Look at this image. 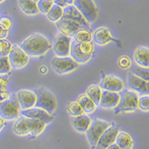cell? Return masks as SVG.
<instances>
[{
	"label": "cell",
	"instance_id": "cell-1",
	"mask_svg": "<svg viewBox=\"0 0 149 149\" xmlns=\"http://www.w3.org/2000/svg\"><path fill=\"white\" fill-rule=\"evenodd\" d=\"M19 46L29 56L40 57L46 54L52 45L44 35L36 33L24 40Z\"/></svg>",
	"mask_w": 149,
	"mask_h": 149
},
{
	"label": "cell",
	"instance_id": "cell-2",
	"mask_svg": "<svg viewBox=\"0 0 149 149\" xmlns=\"http://www.w3.org/2000/svg\"><path fill=\"white\" fill-rule=\"evenodd\" d=\"M138 99L139 95L132 90H123L121 92L120 99L114 107V113L116 114L122 112H134L138 109Z\"/></svg>",
	"mask_w": 149,
	"mask_h": 149
},
{
	"label": "cell",
	"instance_id": "cell-3",
	"mask_svg": "<svg viewBox=\"0 0 149 149\" xmlns=\"http://www.w3.org/2000/svg\"><path fill=\"white\" fill-rule=\"evenodd\" d=\"M35 93L37 95V100L34 107L43 109L49 113L52 114L58 106L57 99L54 94L50 90L42 86L37 89Z\"/></svg>",
	"mask_w": 149,
	"mask_h": 149
},
{
	"label": "cell",
	"instance_id": "cell-4",
	"mask_svg": "<svg viewBox=\"0 0 149 149\" xmlns=\"http://www.w3.org/2000/svg\"><path fill=\"white\" fill-rule=\"evenodd\" d=\"M110 125L111 123L105 120H102V119H96L92 121L88 130L85 133L92 149L95 148V146H96L98 139L100 138L104 131Z\"/></svg>",
	"mask_w": 149,
	"mask_h": 149
},
{
	"label": "cell",
	"instance_id": "cell-5",
	"mask_svg": "<svg viewBox=\"0 0 149 149\" xmlns=\"http://www.w3.org/2000/svg\"><path fill=\"white\" fill-rule=\"evenodd\" d=\"M21 107L17 98H10L0 102V117L4 120L18 119Z\"/></svg>",
	"mask_w": 149,
	"mask_h": 149
},
{
	"label": "cell",
	"instance_id": "cell-6",
	"mask_svg": "<svg viewBox=\"0 0 149 149\" xmlns=\"http://www.w3.org/2000/svg\"><path fill=\"white\" fill-rule=\"evenodd\" d=\"M51 64L54 71L59 74L72 72L78 67V63L70 56L67 57L55 56L52 60Z\"/></svg>",
	"mask_w": 149,
	"mask_h": 149
},
{
	"label": "cell",
	"instance_id": "cell-7",
	"mask_svg": "<svg viewBox=\"0 0 149 149\" xmlns=\"http://www.w3.org/2000/svg\"><path fill=\"white\" fill-rule=\"evenodd\" d=\"M73 5L81 13L89 23L95 22L98 18V8L93 0H74Z\"/></svg>",
	"mask_w": 149,
	"mask_h": 149
},
{
	"label": "cell",
	"instance_id": "cell-8",
	"mask_svg": "<svg viewBox=\"0 0 149 149\" xmlns=\"http://www.w3.org/2000/svg\"><path fill=\"white\" fill-rule=\"evenodd\" d=\"M72 38L70 36L59 33L54 37L52 43V49L58 57L70 56Z\"/></svg>",
	"mask_w": 149,
	"mask_h": 149
},
{
	"label": "cell",
	"instance_id": "cell-9",
	"mask_svg": "<svg viewBox=\"0 0 149 149\" xmlns=\"http://www.w3.org/2000/svg\"><path fill=\"white\" fill-rule=\"evenodd\" d=\"M8 57L10 66L14 70L24 67L29 62V55L18 45H12L11 49Z\"/></svg>",
	"mask_w": 149,
	"mask_h": 149
},
{
	"label": "cell",
	"instance_id": "cell-10",
	"mask_svg": "<svg viewBox=\"0 0 149 149\" xmlns=\"http://www.w3.org/2000/svg\"><path fill=\"white\" fill-rule=\"evenodd\" d=\"M127 86L137 94L149 95V81H146L137 75L129 72L127 78Z\"/></svg>",
	"mask_w": 149,
	"mask_h": 149
},
{
	"label": "cell",
	"instance_id": "cell-11",
	"mask_svg": "<svg viewBox=\"0 0 149 149\" xmlns=\"http://www.w3.org/2000/svg\"><path fill=\"white\" fill-rule=\"evenodd\" d=\"M119 130L116 125H110L98 139L94 149H106L110 145L115 143Z\"/></svg>",
	"mask_w": 149,
	"mask_h": 149
},
{
	"label": "cell",
	"instance_id": "cell-12",
	"mask_svg": "<svg viewBox=\"0 0 149 149\" xmlns=\"http://www.w3.org/2000/svg\"><path fill=\"white\" fill-rule=\"evenodd\" d=\"M56 27L58 28L60 32L70 37H72L79 29H84L78 22L68 18L65 16H62L59 20L55 22Z\"/></svg>",
	"mask_w": 149,
	"mask_h": 149
},
{
	"label": "cell",
	"instance_id": "cell-13",
	"mask_svg": "<svg viewBox=\"0 0 149 149\" xmlns=\"http://www.w3.org/2000/svg\"><path fill=\"white\" fill-rule=\"evenodd\" d=\"M99 86L104 90L120 93L124 90V83L118 77L114 75H107L102 80Z\"/></svg>",
	"mask_w": 149,
	"mask_h": 149
},
{
	"label": "cell",
	"instance_id": "cell-14",
	"mask_svg": "<svg viewBox=\"0 0 149 149\" xmlns=\"http://www.w3.org/2000/svg\"><path fill=\"white\" fill-rule=\"evenodd\" d=\"M20 114L26 117H29V118L39 119L46 124L50 123L53 120L52 114L49 113L47 111L43 109L37 107H31V108L26 109V110H21Z\"/></svg>",
	"mask_w": 149,
	"mask_h": 149
},
{
	"label": "cell",
	"instance_id": "cell-15",
	"mask_svg": "<svg viewBox=\"0 0 149 149\" xmlns=\"http://www.w3.org/2000/svg\"><path fill=\"white\" fill-rule=\"evenodd\" d=\"M17 98L20 105L21 110H26L34 107L37 100V95L33 91L22 90L17 92Z\"/></svg>",
	"mask_w": 149,
	"mask_h": 149
},
{
	"label": "cell",
	"instance_id": "cell-16",
	"mask_svg": "<svg viewBox=\"0 0 149 149\" xmlns=\"http://www.w3.org/2000/svg\"><path fill=\"white\" fill-rule=\"evenodd\" d=\"M63 16H65L72 20L78 22L84 29H88L90 28V23L86 21L81 13L73 5H66V7L63 8Z\"/></svg>",
	"mask_w": 149,
	"mask_h": 149
},
{
	"label": "cell",
	"instance_id": "cell-17",
	"mask_svg": "<svg viewBox=\"0 0 149 149\" xmlns=\"http://www.w3.org/2000/svg\"><path fill=\"white\" fill-rule=\"evenodd\" d=\"M120 99L119 93L102 90L99 106L104 109H111L116 107Z\"/></svg>",
	"mask_w": 149,
	"mask_h": 149
},
{
	"label": "cell",
	"instance_id": "cell-18",
	"mask_svg": "<svg viewBox=\"0 0 149 149\" xmlns=\"http://www.w3.org/2000/svg\"><path fill=\"white\" fill-rule=\"evenodd\" d=\"M92 38L96 44L100 45V46H104L112 41H114L110 31L106 27H101L97 29L95 31V32L93 33Z\"/></svg>",
	"mask_w": 149,
	"mask_h": 149
},
{
	"label": "cell",
	"instance_id": "cell-19",
	"mask_svg": "<svg viewBox=\"0 0 149 149\" xmlns=\"http://www.w3.org/2000/svg\"><path fill=\"white\" fill-rule=\"evenodd\" d=\"M134 59L138 66L149 68V48L139 46L134 52Z\"/></svg>",
	"mask_w": 149,
	"mask_h": 149
},
{
	"label": "cell",
	"instance_id": "cell-20",
	"mask_svg": "<svg viewBox=\"0 0 149 149\" xmlns=\"http://www.w3.org/2000/svg\"><path fill=\"white\" fill-rule=\"evenodd\" d=\"M72 127L76 131L84 134L88 130L92 120L86 114H81L77 116H72L71 119Z\"/></svg>",
	"mask_w": 149,
	"mask_h": 149
},
{
	"label": "cell",
	"instance_id": "cell-21",
	"mask_svg": "<svg viewBox=\"0 0 149 149\" xmlns=\"http://www.w3.org/2000/svg\"><path fill=\"white\" fill-rule=\"evenodd\" d=\"M13 130L18 136H26L30 134L29 118L22 115L19 116L13 125Z\"/></svg>",
	"mask_w": 149,
	"mask_h": 149
},
{
	"label": "cell",
	"instance_id": "cell-22",
	"mask_svg": "<svg viewBox=\"0 0 149 149\" xmlns=\"http://www.w3.org/2000/svg\"><path fill=\"white\" fill-rule=\"evenodd\" d=\"M70 55L73 60L76 61L78 64L79 63L83 64V63H86L91 58L90 55H84V54H82L81 52L80 51L79 48H78V42L75 41L74 40H72Z\"/></svg>",
	"mask_w": 149,
	"mask_h": 149
},
{
	"label": "cell",
	"instance_id": "cell-23",
	"mask_svg": "<svg viewBox=\"0 0 149 149\" xmlns=\"http://www.w3.org/2000/svg\"><path fill=\"white\" fill-rule=\"evenodd\" d=\"M115 143L122 149H132L134 147V140L131 136L125 131H119Z\"/></svg>",
	"mask_w": 149,
	"mask_h": 149
},
{
	"label": "cell",
	"instance_id": "cell-24",
	"mask_svg": "<svg viewBox=\"0 0 149 149\" xmlns=\"http://www.w3.org/2000/svg\"><path fill=\"white\" fill-rule=\"evenodd\" d=\"M18 5L22 11L27 15H36L39 13L37 2L34 0H18Z\"/></svg>",
	"mask_w": 149,
	"mask_h": 149
},
{
	"label": "cell",
	"instance_id": "cell-25",
	"mask_svg": "<svg viewBox=\"0 0 149 149\" xmlns=\"http://www.w3.org/2000/svg\"><path fill=\"white\" fill-rule=\"evenodd\" d=\"M77 101L80 104L85 113H91L95 110L96 105L86 93L80 95Z\"/></svg>",
	"mask_w": 149,
	"mask_h": 149
},
{
	"label": "cell",
	"instance_id": "cell-26",
	"mask_svg": "<svg viewBox=\"0 0 149 149\" xmlns=\"http://www.w3.org/2000/svg\"><path fill=\"white\" fill-rule=\"evenodd\" d=\"M29 118V117H28ZM46 123L39 119L29 118V125L30 134L32 136H37L43 131L46 127Z\"/></svg>",
	"mask_w": 149,
	"mask_h": 149
},
{
	"label": "cell",
	"instance_id": "cell-27",
	"mask_svg": "<svg viewBox=\"0 0 149 149\" xmlns=\"http://www.w3.org/2000/svg\"><path fill=\"white\" fill-rule=\"evenodd\" d=\"M102 88L98 85L93 84L89 86L86 94L91 98L96 106H99L101 97H102Z\"/></svg>",
	"mask_w": 149,
	"mask_h": 149
},
{
	"label": "cell",
	"instance_id": "cell-28",
	"mask_svg": "<svg viewBox=\"0 0 149 149\" xmlns=\"http://www.w3.org/2000/svg\"><path fill=\"white\" fill-rule=\"evenodd\" d=\"M63 13V8L60 7L57 5H53L52 8L49 10V11L46 14V17L48 19L51 21V22H56L58 21L62 17Z\"/></svg>",
	"mask_w": 149,
	"mask_h": 149
},
{
	"label": "cell",
	"instance_id": "cell-29",
	"mask_svg": "<svg viewBox=\"0 0 149 149\" xmlns=\"http://www.w3.org/2000/svg\"><path fill=\"white\" fill-rule=\"evenodd\" d=\"M66 110L72 116H80L84 113L83 109L81 107V105L78 103V101H73V102L67 103Z\"/></svg>",
	"mask_w": 149,
	"mask_h": 149
},
{
	"label": "cell",
	"instance_id": "cell-30",
	"mask_svg": "<svg viewBox=\"0 0 149 149\" xmlns=\"http://www.w3.org/2000/svg\"><path fill=\"white\" fill-rule=\"evenodd\" d=\"M73 39L78 42L84 41H91L92 34L87 29H81L72 36Z\"/></svg>",
	"mask_w": 149,
	"mask_h": 149
},
{
	"label": "cell",
	"instance_id": "cell-31",
	"mask_svg": "<svg viewBox=\"0 0 149 149\" xmlns=\"http://www.w3.org/2000/svg\"><path fill=\"white\" fill-rule=\"evenodd\" d=\"M78 48L83 54L92 56L94 50V45L92 41H84L78 42Z\"/></svg>",
	"mask_w": 149,
	"mask_h": 149
},
{
	"label": "cell",
	"instance_id": "cell-32",
	"mask_svg": "<svg viewBox=\"0 0 149 149\" xmlns=\"http://www.w3.org/2000/svg\"><path fill=\"white\" fill-rule=\"evenodd\" d=\"M130 72L146 81H149V68H142L138 66H134Z\"/></svg>",
	"mask_w": 149,
	"mask_h": 149
},
{
	"label": "cell",
	"instance_id": "cell-33",
	"mask_svg": "<svg viewBox=\"0 0 149 149\" xmlns=\"http://www.w3.org/2000/svg\"><path fill=\"white\" fill-rule=\"evenodd\" d=\"M53 5H54V2L51 0H39L38 2H37L39 12L43 14H47L49 10L52 8Z\"/></svg>",
	"mask_w": 149,
	"mask_h": 149
},
{
	"label": "cell",
	"instance_id": "cell-34",
	"mask_svg": "<svg viewBox=\"0 0 149 149\" xmlns=\"http://www.w3.org/2000/svg\"><path fill=\"white\" fill-rule=\"evenodd\" d=\"M11 70L8 56H0V74H8Z\"/></svg>",
	"mask_w": 149,
	"mask_h": 149
},
{
	"label": "cell",
	"instance_id": "cell-35",
	"mask_svg": "<svg viewBox=\"0 0 149 149\" xmlns=\"http://www.w3.org/2000/svg\"><path fill=\"white\" fill-rule=\"evenodd\" d=\"M138 108L142 111H149V95H142L139 96Z\"/></svg>",
	"mask_w": 149,
	"mask_h": 149
},
{
	"label": "cell",
	"instance_id": "cell-36",
	"mask_svg": "<svg viewBox=\"0 0 149 149\" xmlns=\"http://www.w3.org/2000/svg\"><path fill=\"white\" fill-rule=\"evenodd\" d=\"M12 44L5 39H0V56H8L11 49Z\"/></svg>",
	"mask_w": 149,
	"mask_h": 149
},
{
	"label": "cell",
	"instance_id": "cell-37",
	"mask_svg": "<svg viewBox=\"0 0 149 149\" xmlns=\"http://www.w3.org/2000/svg\"><path fill=\"white\" fill-rule=\"evenodd\" d=\"M118 64L123 70H127L131 66V61L127 56L122 55L118 59Z\"/></svg>",
	"mask_w": 149,
	"mask_h": 149
},
{
	"label": "cell",
	"instance_id": "cell-38",
	"mask_svg": "<svg viewBox=\"0 0 149 149\" xmlns=\"http://www.w3.org/2000/svg\"><path fill=\"white\" fill-rule=\"evenodd\" d=\"M0 25L4 28V29L9 30L12 27V21L10 18L7 17H0Z\"/></svg>",
	"mask_w": 149,
	"mask_h": 149
},
{
	"label": "cell",
	"instance_id": "cell-39",
	"mask_svg": "<svg viewBox=\"0 0 149 149\" xmlns=\"http://www.w3.org/2000/svg\"><path fill=\"white\" fill-rule=\"evenodd\" d=\"M8 30L4 29L0 25V39H5V37L8 35Z\"/></svg>",
	"mask_w": 149,
	"mask_h": 149
},
{
	"label": "cell",
	"instance_id": "cell-40",
	"mask_svg": "<svg viewBox=\"0 0 149 149\" xmlns=\"http://www.w3.org/2000/svg\"><path fill=\"white\" fill-rule=\"evenodd\" d=\"M53 2H54V5H58V6H60V7H61V8H63L64 7H66V5H67L64 0H54V1H53Z\"/></svg>",
	"mask_w": 149,
	"mask_h": 149
},
{
	"label": "cell",
	"instance_id": "cell-41",
	"mask_svg": "<svg viewBox=\"0 0 149 149\" xmlns=\"http://www.w3.org/2000/svg\"><path fill=\"white\" fill-rule=\"evenodd\" d=\"M40 72L42 74H46L48 72V68L46 66H42L40 69Z\"/></svg>",
	"mask_w": 149,
	"mask_h": 149
},
{
	"label": "cell",
	"instance_id": "cell-42",
	"mask_svg": "<svg viewBox=\"0 0 149 149\" xmlns=\"http://www.w3.org/2000/svg\"><path fill=\"white\" fill-rule=\"evenodd\" d=\"M106 149H122V148H120L117 146L116 143H113V144L110 145V146H109V147H107Z\"/></svg>",
	"mask_w": 149,
	"mask_h": 149
},
{
	"label": "cell",
	"instance_id": "cell-43",
	"mask_svg": "<svg viewBox=\"0 0 149 149\" xmlns=\"http://www.w3.org/2000/svg\"><path fill=\"white\" fill-rule=\"evenodd\" d=\"M4 124H5V122H4V119H2V118L0 117V131H1V130H2V127H3Z\"/></svg>",
	"mask_w": 149,
	"mask_h": 149
},
{
	"label": "cell",
	"instance_id": "cell-44",
	"mask_svg": "<svg viewBox=\"0 0 149 149\" xmlns=\"http://www.w3.org/2000/svg\"><path fill=\"white\" fill-rule=\"evenodd\" d=\"M65 2H66V5H73V2H74V0H64Z\"/></svg>",
	"mask_w": 149,
	"mask_h": 149
},
{
	"label": "cell",
	"instance_id": "cell-45",
	"mask_svg": "<svg viewBox=\"0 0 149 149\" xmlns=\"http://www.w3.org/2000/svg\"><path fill=\"white\" fill-rule=\"evenodd\" d=\"M5 0H0V4L2 3V2H5Z\"/></svg>",
	"mask_w": 149,
	"mask_h": 149
},
{
	"label": "cell",
	"instance_id": "cell-46",
	"mask_svg": "<svg viewBox=\"0 0 149 149\" xmlns=\"http://www.w3.org/2000/svg\"><path fill=\"white\" fill-rule=\"evenodd\" d=\"M34 2H38V1H39V0H34Z\"/></svg>",
	"mask_w": 149,
	"mask_h": 149
},
{
	"label": "cell",
	"instance_id": "cell-47",
	"mask_svg": "<svg viewBox=\"0 0 149 149\" xmlns=\"http://www.w3.org/2000/svg\"><path fill=\"white\" fill-rule=\"evenodd\" d=\"M51 1H54V0H51Z\"/></svg>",
	"mask_w": 149,
	"mask_h": 149
}]
</instances>
